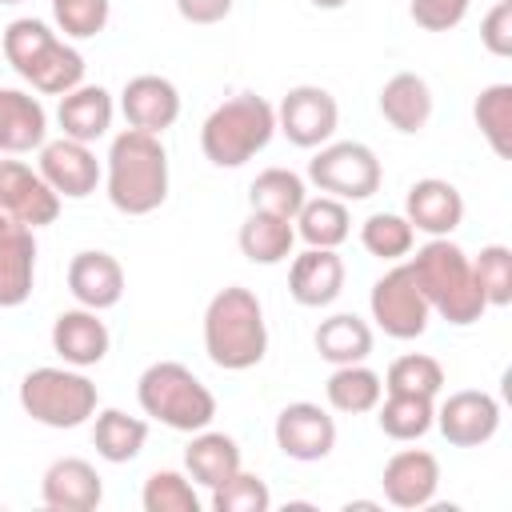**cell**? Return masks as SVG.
I'll list each match as a JSON object with an SVG mask.
<instances>
[{
  "mask_svg": "<svg viewBox=\"0 0 512 512\" xmlns=\"http://www.w3.org/2000/svg\"><path fill=\"white\" fill-rule=\"evenodd\" d=\"M404 220L416 228V232H428V236H452L464 220V196L456 184L440 180V176H428V180H416L404 196Z\"/></svg>",
  "mask_w": 512,
  "mask_h": 512,
  "instance_id": "15",
  "label": "cell"
},
{
  "mask_svg": "<svg viewBox=\"0 0 512 512\" xmlns=\"http://www.w3.org/2000/svg\"><path fill=\"white\" fill-rule=\"evenodd\" d=\"M472 0H412L408 12L424 32H448L468 16Z\"/></svg>",
  "mask_w": 512,
  "mask_h": 512,
  "instance_id": "42",
  "label": "cell"
},
{
  "mask_svg": "<svg viewBox=\"0 0 512 512\" xmlns=\"http://www.w3.org/2000/svg\"><path fill=\"white\" fill-rule=\"evenodd\" d=\"M148 440V424L140 416H128L120 408H104L96 412V424H92V444H96V456H104L108 464H128L140 456Z\"/></svg>",
  "mask_w": 512,
  "mask_h": 512,
  "instance_id": "30",
  "label": "cell"
},
{
  "mask_svg": "<svg viewBox=\"0 0 512 512\" xmlns=\"http://www.w3.org/2000/svg\"><path fill=\"white\" fill-rule=\"evenodd\" d=\"M480 44L492 52V56H512V0H500L484 24H480Z\"/></svg>",
  "mask_w": 512,
  "mask_h": 512,
  "instance_id": "43",
  "label": "cell"
},
{
  "mask_svg": "<svg viewBox=\"0 0 512 512\" xmlns=\"http://www.w3.org/2000/svg\"><path fill=\"white\" fill-rule=\"evenodd\" d=\"M380 160L360 140H336L320 144V152L308 160V180L336 200H368L380 188Z\"/></svg>",
  "mask_w": 512,
  "mask_h": 512,
  "instance_id": "7",
  "label": "cell"
},
{
  "mask_svg": "<svg viewBox=\"0 0 512 512\" xmlns=\"http://www.w3.org/2000/svg\"><path fill=\"white\" fill-rule=\"evenodd\" d=\"M380 116L396 128V132H420L432 120V88L424 76L416 72H396L392 80H384L380 88Z\"/></svg>",
  "mask_w": 512,
  "mask_h": 512,
  "instance_id": "24",
  "label": "cell"
},
{
  "mask_svg": "<svg viewBox=\"0 0 512 512\" xmlns=\"http://www.w3.org/2000/svg\"><path fill=\"white\" fill-rule=\"evenodd\" d=\"M56 120H60V132L68 140H80V144L100 140L112 128V96H108V88L80 84V88L64 92L60 108H56Z\"/></svg>",
  "mask_w": 512,
  "mask_h": 512,
  "instance_id": "23",
  "label": "cell"
},
{
  "mask_svg": "<svg viewBox=\"0 0 512 512\" xmlns=\"http://www.w3.org/2000/svg\"><path fill=\"white\" fill-rule=\"evenodd\" d=\"M324 396L336 412H348V416H360V412H372L384 396V380L360 364H336V372L328 376L324 384Z\"/></svg>",
  "mask_w": 512,
  "mask_h": 512,
  "instance_id": "31",
  "label": "cell"
},
{
  "mask_svg": "<svg viewBox=\"0 0 512 512\" xmlns=\"http://www.w3.org/2000/svg\"><path fill=\"white\" fill-rule=\"evenodd\" d=\"M312 4H316V8H324V12H336V8H344L348 0H312Z\"/></svg>",
  "mask_w": 512,
  "mask_h": 512,
  "instance_id": "45",
  "label": "cell"
},
{
  "mask_svg": "<svg viewBox=\"0 0 512 512\" xmlns=\"http://www.w3.org/2000/svg\"><path fill=\"white\" fill-rule=\"evenodd\" d=\"M204 352L224 372L256 368L268 352V324L264 308L252 288L228 284L204 308Z\"/></svg>",
  "mask_w": 512,
  "mask_h": 512,
  "instance_id": "1",
  "label": "cell"
},
{
  "mask_svg": "<svg viewBox=\"0 0 512 512\" xmlns=\"http://www.w3.org/2000/svg\"><path fill=\"white\" fill-rule=\"evenodd\" d=\"M8 228H12V220H8L4 212H0V232H8Z\"/></svg>",
  "mask_w": 512,
  "mask_h": 512,
  "instance_id": "46",
  "label": "cell"
},
{
  "mask_svg": "<svg viewBox=\"0 0 512 512\" xmlns=\"http://www.w3.org/2000/svg\"><path fill=\"white\" fill-rule=\"evenodd\" d=\"M24 80L36 92H44V96H64V92H72V88L84 84V56L72 44H64L60 36H52L40 48V56L24 68Z\"/></svg>",
  "mask_w": 512,
  "mask_h": 512,
  "instance_id": "26",
  "label": "cell"
},
{
  "mask_svg": "<svg viewBox=\"0 0 512 512\" xmlns=\"http://www.w3.org/2000/svg\"><path fill=\"white\" fill-rule=\"evenodd\" d=\"M100 392L76 368H32L20 380V408L44 428H80L96 416Z\"/></svg>",
  "mask_w": 512,
  "mask_h": 512,
  "instance_id": "6",
  "label": "cell"
},
{
  "mask_svg": "<svg viewBox=\"0 0 512 512\" xmlns=\"http://www.w3.org/2000/svg\"><path fill=\"white\" fill-rule=\"evenodd\" d=\"M344 288V260L336 248H304L288 268V292L300 308H324Z\"/></svg>",
  "mask_w": 512,
  "mask_h": 512,
  "instance_id": "20",
  "label": "cell"
},
{
  "mask_svg": "<svg viewBox=\"0 0 512 512\" xmlns=\"http://www.w3.org/2000/svg\"><path fill=\"white\" fill-rule=\"evenodd\" d=\"M36 280V236L24 224L0 232V308H20Z\"/></svg>",
  "mask_w": 512,
  "mask_h": 512,
  "instance_id": "21",
  "label": "cell"
},
{
  "mask_svg": "<svg viewBox=\"0 0 512 512\" xmlns=\"http://www.w3.org/2000/svg\"><path fill=\"white\" fill-rule=\"evenodd\" d=\"M340 124V108H336V96L320 84H300V88H288L280 108H276V128L288 136V144L296 148H320L332 140Z\"/></svg>",
  "mask_w": 512,
  "mask_h": 512,
  "instance_id": "9",
  "label": "cell"
},
{
  "mask_svg": "<svg viewBox=\"0 0 512 512\" xmlns=\"http://www.w3.org/2000/svg\"><path fill=\"white\" fill-rule=\"evenodd\" d=\"M48 140V112L20 88H0V152H32Z\"/></svg>",
  "mask_w": 512,
  "mask_h": 512,
  "instance_id": "22",
  "label": "cell"
},
{
  "mask_svg": "<svg viewBox=\"0 0 512 512\" xmlns=\"http://www.w3.org/2000/svg\"><path fill=\"white\" fill-rule=\"evenodd\" d=\"M40 496L52 512H92L104 500V484L88 460L64 456V460L48 464V472L40 480Z\"/></svg>",
  "mask_w": 512,
  "mask_h": 512,
  "instance_id": "18",
  "label": "cell"
},
{
  "mask_svg": "<svg viewBox=\"0 0 512 512\" xmlns=\"http://www.w3.org/2000/svg\"><path fill=\"white\" fill-rule=\"evenodd\" d=\"M68 292L76 296L80 308H92V312L116 308L120 296H124V268H120V260L112 252H100V248L76 252L72 264H68Z\"/></svg>",
  "mask_w": 512,
  "mask_h": 512,
  "instance_id": "16",
  "label": "cell"
},
{
  "mask_svg": "<svg viewBox=\"0 0 512 512\" xmlns=\"http://www.w3.org/2000/svg\"><path fill=\"white\" fill-rule=\"evenodd\" d=\"M52 16L64 36L88 40L108 24V0H52Z\"/></svg>",
  "mask_w": 512,
  "mask_h": 512,
  "instance_id": "41",
  "label": "cell"
},
{
  "mask_svg": "<svg viewBox=\"0 0 512 512\" xmlns=\"http://www.w3.org/2000/svg\"><path fill=\"white\" fill-rule=\"evenodd\" d=\"M176 12L188 24H220L232 12V0H176Z\"/></svg>",
  "mask_w": 512,
  "mask_h": 512,
  "instance_id": "44",
  "label": "cell"
},
{
  "mask_svg": "<svg viewBox=\"0 0 512 512\" xmlns=\"http://www.w3.org/2000/svg\"><path fill=\"white\" fill-rule=\"evenodd\" d=\"M136 400H140L144 416L160 420L172 432H200L216 416V396L180 360H156V364H148L140 372V380H136Z\"/></svg>",
  "mask_w": 512,
  "mask_h": 512,
  "instance_id": "4",
  "label": "cell"
},
{
  "mask_svg": "<svg viewBox=\"0 0 512 512\" xmlns=\"http://www.w3.org/2000/svg\"><path fill=\"white\" fill-rule=\"evenodd\" d=\"M292 224H296V236L308 248H340L352 232V216H348L344 200H336V196L304 200L300 212L292 216Z\"/></svg>",
  "mask_w": 512,
  "mask_h": 512,
  "instance_id": "27",
  "label": "cell"
},
{
  "mask_svg": "<svg viewBox=\"0 0 512 512\" xmlns=\"http://www.w3.org/2000/svg\"><path fill=\"white\" fill-rule=\"evenodd\" d=\"M440 436L456 448H480L496 436L500 428V404L496 396L480 392V388H464V392H452L440 408H436V420Z\"/></svg>",
  "mask_w": 512,
  "mask_h": 512,
  "instance_id": "13",
  "label": "cell"
},
{
  "mask_svg": "<svg viewBox=\"0 0 512 512\" xmlns=\"http://www.w3.org/2000/svg\"><path fill=\"white\" fill-rule=\"evenodd\" d=\"M316 352L328 364H360L372 352V328L356 312H336L316 328Z\"/></svg>",
  "mask_w": 512,
  "mask_h": 512,
  "instance_id": "28",
  "label": "cell"
},
{
  "mask_svg": "<svg viewBox=\"0 0 512 512\" xmlns=\"http://www.w3.org/2000/svg\"><path fill=\"white\" fill-rule=\"evenodd\" d=\"M240 252L244 260L252 264H280L292 256V244H296V228L292 220L284 216H268V212H252L244 224H240Z\"/></svg>",
  "mask_w": 512,
  "mask_h": 512,
  "instance_id": "29",
  "label": "cell"
},
{
  "mask_svg": "<svg viewBox=\"0 0 512 512\" xmlns=\"http://www.w3.org/2000/svg\"><path fill=\"white\" fill-rule=\"evenodd\" d=\"M272 432H276V448L300 464H316L336 448V420L312 400L284 404Z\"/></svg>",
  "mask_w": 512,
  "mask_h": 512,
  "instance_id": "11",
  "label": "cell"
},
{
  "mask_svg": "<svg viewBox=\"0 0 512 512\" xmlns=\"http://www.w3.org/2000/svg\"><path fill=\"white\" fill-rule=\"evenodd\" d=\"M368 308H372V320L384 328V336L392 340H416L428 332V300L412 276V264H396L388 268L372 292H368Z\"/></svg>",
  "mask_w": 512,
  "mask_h": 512,
  "instance_id": "8",
  "label": "cell"
},
{
  "mask_svg": "<svg viewBox=\"0 0 512 512\" xmlns=\"http://www.w3.org/2000/svg\"><path fill=\"white\" fill-rule=\"evenodd\" d=\"M276 132V108L256 92H236L216 104L200 128V148L216 168H240L268 148Z\"/></svg>",
  "mask_w": 512,
  "mask_h": 512,
  "instance_id": "5",
  "label": "cell"
},
{
  "mask_svg": "<svg viewBox=\"0 0 512 512\" xmlns=\"http://www.w3.org/2000/svg\"><path fill=\"white\" fill-rule=\"evenodd\" d=\"M412 276L428 300L432 312H440L448 324H476L488 304L476 288V276H472V260L460 244H452L448 236H432L412 260Z\"/></svg>",
  "mask_w": 512,
  "mask_h": 512,
  "instance_id": "3",
  "label": "cell"
},
{
  "mask_svg": "<svg viewBox=\"0 0 512 512\" xmlns=\"http://www.w3.org/2000/svg\"><path fill=\"white\" fill-rule=\"evenodd\" d=\"M384 388L388 392H412V396H440L444 388V368L436 356H424V352H408V356H396L388 364V376H384Z\"/></svg>",
  "mask_w": 512,
  "mask_h": 512,
  "instance_id": "36",
  "label": "cell"
},
{
  "mask_svg": "<svg viewBox=\"0 0 512 512\" xmlns=\"http://www.w3.org/2000/svg\"><path fill=\"white\" fill-rule=\"evenodd\" d=\"M0 212L12 224L24 228H44L60 216V196L48 188L40 172H32L20 160H0Z\"/></svg>",
  "mask_w": 512,
  "mask_h": 512,
  "instance_id": "10",
  "label": "cell"
},
{
  "mask_svg": "<svg viewBox=\"0 0 512 512\" xmlns=\"http://www.w3.org/2000/svg\"><path fill=\"white\" fill-rule=\"evenodd\" d=\"M56 32L44 24V20H32V16H24V20H12L8 28H4V60L24 76V68L40 56V48L52 40Z\"/></svg>",
  "mask_w": 512,
  "mask_h": 512,
  "instance_id": "40",
  "label": "cell"
},
{
  "mask_svg": "<svg viewBox=\"0 0 512 512\" xmlns=\"http://www.w3.org/2000/svg\"><path fill=\"white\" fill-rule=\"evenodd\" d=\"M0 4H20V0H0Z\"/></svg>",
  "mask_w": 512,
  "mask_h": 512,
  "instance_id": "47",
  "label": "cell"
},
{
  "mask_svg": "<svg viewBox=\"0 0 512 512\" xmlns=\"http://www.w3.org/2000/svg\"><path fill=\"white\" fill-rule=\"evenodd\" d=\"M108 324L92 308H68L52 324V352L72 368H92L108 356Z\"/></svg>",
  "mask_w": 512,
  "mask_h": 512,
  "instance_id": "19",
  "label": "cell"
},
{
  "mask_svg": "<svg viewBox=\"0 0 512 512\" xmlns=\"http://www.w3.org/2000/svg\"><path fill=\"white\" fill-rule=\"evenodd\" d=\"M360 244L368 256L376 260H400L412 252L416 244V228L400 216V212H372L364 224H360Z\"/></svg>",
  "mask_w": 512,
  "mask_h": 512,
  "instance_id": "35",
  "label": "cell"
},
{
  "mask_svg": "<svg viewBox=\"0 0 512 512\" xmlns=\"http://www.w3.org/2000/svg\"><path fill=\"white\" fill-rule=\"evenodd\" d=\"M476 288L488 308H508L512 304V248L508 244H488L472 260Z\"/></svg>",
  "mask_w": 512,
  "mask_h": 512,
  "instance_id": "37",
  "label": "cell"
},
{
  "mask_svg": "<svg viewBox=\"0 0 512 512\" xmlns=\"http://www.w3.org/2000/svg\"><path fill=\"white\" fill-rule=\"evenodd\" d=\"M212 508L216 512H268L272 508V492L256 472L240 468L232 480L212 488Z\"/></svg>",
  "mask_w": 512,
  "mask_h": 512,
  "instance_id": "39",
  "label": "cell"
},
{
  "mask_svg": "<svg viewBox=\"0 0 512 512\" xmlns=\"http://www.w3.org/2000/svg\"><path fill=\"white\" fill-rule=\"evenodd\" d=\"M140 504H144V512H200V496L192 492L188 476H180L172 468H160L144 480Z\"/></svg>",
  "mask_w": 512,
  "mask_h": 512,
  "instance_id": "38",
  "label": "cell"
},
{
  "mask_svg": "<svg viewBox=\"0 0 512 512\" xmlns=\"http://www.w3.org/2000/svg\"><path fill=\"white\" fill-rule=\"evenodd\" d=\"M120 112L128 120V128H140V132H152L160 136L164 128H172L180 120V92L172 80L164 76H132L120 92Z\"/></svg>",
  "mask_w": 512,
  "mask_h": 512,
  "instance_id": "14",
  "label": "cell"
},
{
  "mask_svg": "<svg viewBox=\"0 0 512 512\" xmlns=\"http://www.w3.org/2000/svg\"><path fill=\"white\" fill-rule=\"evenodd\" d=\"M108 200L124 216H148L168 200V152L160 136L124 128L108 148Z\"/></svg>",
  "mask_w": 512,
  "mask_h": 512,
  "instance_id": "2",
  "label": "cell"
},
{
  "mask_svg": "<svg viewBox=\"0 0 512 512\" xmlns=\"http://www.w3.org/2000/svg\"><path fill=\"white\" fill-rule=\"evenodd\" d=\"M476 128L484 132L488 148L508 160L512 156V84H488L472 104Z\"/></svg>",
  "mask_w": 512,
  "mask_h": 512,
  "instance_id": "34",
  "label": "cell"
},
{
  "mask_svg": "<svg viewBox=\"0 0 512 512\" xmlns=\"http://www.w3.org/2000/svg\"><path fill=\"white\" fill-rule=\"evenodd\" d=\"M376 408H380L376 424H380V432L392 436V440H420V436L432 428V420H436V404H432V396L388 392V400L376 404Z\"/></svg>",
  "mask_w": 512,
  "mask_h": 512,
  "instance_id": "33",
  "label": "cell"
},
{
  "mask_svg": "<svg viewBox=\"0 0 512 512\" xmlns=\"http://www.w3.org/2000/svg\"><path fill=\"white\" fill-rule=\"evenodd\" d=\"M384 500L396 508H424L440 488V464L424 448H404L384 464Z\"/></svg>",
  "mask_w": 512,
  "mask_h": 512,
  "instance_id": "17",
  "label": "cell"
},
{
  "mask_svg": "<svg viewBox=\"0 0 512 512\" xmlns=\"http://www.w3.org/2000/svg\"><path fill=\"white\" fill-rule=\"evenodd\" d=\"M36 172L48 180V188L60 200H84L100 184V160H96V152L88 144H80V140H68V136L40 144V168Z\"/></svg>",
  "mask_w": 512,
  "mask_h": 512,
  "instance_id": "12",
  "label": "cell"
},
{
  "mask_svg": "<svg viewBox=\"0 0 512 512\" xmlns=\"http://www.w3.org/2000/svg\"><path fill=\"white\" fill-rule=\"evenodd\" d=\"M184 468L196 484H204L212 492L240 472V444L224 432L200 428V432H192V444L184 448Z\"/></svg>",
  "mask_w": 512,
  "mask_h": 512,
  "instance_id": "25",
  "label": "cell"
},
{
  "mask_svg": "<svg viewBox=\"0 0 512 512\" xmlns=\"http://www.w3.org/2000/svg\"><path fill=\"white\" fill-rule=\"evenodd\" d=\"M248 200H252V212H268V216L292 220L300 212V204L308 200V188H304V180L292 168H264L252 180Z\"/></svg>",
  "mask_w": 512,
  "mask_h": 512,
  "instance_id": "32",
  "label": "cell"
}]
</instances>
